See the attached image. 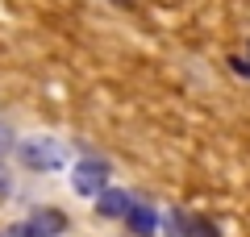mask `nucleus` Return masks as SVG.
<instances>
[{"mask_svg":"<svg viewBox=\"0 0 250 237\" xmlns=\"http://www.w3.org/2000/svg\"><path fill=\"white\" fill-rule=\"evenodd\" d=\"M9 237H46V233L34 225V220H25V225H13V229H9Z\"/></svg>","mask_w":250,"mask_h":237,"instance_id":"7","label":"nucleus"},{"mask_svg":"<svg viewBox=\"0 0 250 237\" xmlns=\"http://www.w3.org/2000/svg\"><path fill=\"white\" fill-rule=\"evenodd\" d=\"M104 187H108V162L88 158V162H80V167H75V175H71V192H75V196H88V200H96Z\"/></svg>","mask_w":250,"mask_h":237,"instance_id":"2","label":"nucleus"},{"mask_svg":"<svg viewBox=\"0 0 250 237\" xmlns=\"http://www.w3.org/2000/svg\"><path fill=\"white\" fill-rule=\"evenodd\" d=\"M17 158L29 171H59L62 167V146L54 138H25L17 146Z\"/></svg>","mask_w":250,"mask_h":237,"instance_id":"1","label":"nucleus"},{"mask_svg":"<svg viewBox=\"0 0 250 237\" xmlns=\"http://www.w3.org/2000/svg\"><path fill=\"white\" fill-rule=\"evenodd\" d=\"M9 150H17V138H13V133L0 125V154H9Z\"/></svg>","mask_w":250,"mask_h":237,"instance_id":"8","label":"nucleus"},{"mask_svg":"<svg viewBox=\"0 0 250 237\" xmlns=\"http://www.w3.org/2000/svg\"><path fill=\"white\" fill-rule=\"evenodd\" d=\"M34 225L42 229L46 237H59L62 229H67V220H62V212H59V208H38V212H34Z\"/></svg>","mask_w":250,"mask_h":237,"instance_id":"5","label":"nucleus"},{"mask_svg":"<svg viewBox=\"0 0 250 237\" xmlns=\"http://www.w3.org/2000/svg\"><path fill=\"white\" fill-rule=\"evenodd\" d=\"M233 67H238L242 75H250V46H246V59H238V62H233Z\"/></svg>","mask_w":250,"mask_h":237,"instance_id":"9","label":"nucleus"},{"mask_svg":"<svg viewBox=\"0 0 250 237\" xmlns=\"http://www.w3.org/2000/svg\"><path fill=\"white\" fill-rule=\"evenodd\" d=\"M167 237H196V220L188 212H171L167 217Z\"/></svg>","mask_w":250,"mask_h":237,"instance_id":"6","label":"nucleus"},{"mask_svg":"<svg viewBox=\"0 0 250 237\" xmlns=\"http://www.w3.org/2000/svg\"><path fill=\"white\" fill-rule=\"evenodd\" d=\"M129 208H134V196L129 192H121V187H104V192L96 196V212L104 220H117V217H129Z\"/></svg>","mask_w":250,"mask_h":237,"instance_id":"3","label":"nucleus"},{"mask_svg":"<svg viewBox=\"0 0 250 237\" xmlns=\"http://www.w3.org/2000/svg\"><path fill=\"white\" fill-rule=\"evenodd\" d=\"M125 225H129L134 237H154V233H159V212L146 208V204H134L129 217H125Z\"/></svg>","mask_w":250,"mask_h":237,"instance_id":"4","label":"nucleus"}]
</instances>
